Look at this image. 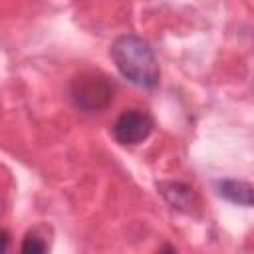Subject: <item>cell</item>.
<instances>
[{"label":"cell","instance_id":"cell-3","mask_svg":"<svg viewBox=\"0 0 254 254\" xmlns=\"http://www.w3.org/2000/svg\"><path fill=\"white\" fill-rule=\"evenodd\" d=\"M153 117L143 109H127L113 123V137L121 145H139L153 133Z\"/></svg>","mask_w":254,"mask_h":254},{"label":"cell","instance_id":"cell-6","mask_svg":"<svg viewBox=\"0 0 254 254\" xmlns=\"http://www.w3.org/2000/svg\"><path fill=\"white\" fill-rule=\"evenodd\" d=\"M46 248H48L46 242L36 234H26V238L22 242V252H26V254H42V252H46Z\"/></svg>","mask_w":254,"mask_h":254},{"label":"cell","instance_id":"cell-5","mask_svg":"<svg viewBox=\"0 0 254 254\" xmlns=\"http://www.w3.org/2000/svg\"><path fill=\"white\" fill-rule=\"evenodd\" d=\"M218 194L226 200L240 204V206H252V185L244 181H222L218 183Z\"/></svg>","mask_w":254,"mask_h":254},{"label":"cell","instance_id":"cell-2","mask_svg":"<svg viewBox=\"0 0 254 254\" xmlns=\"http://www.w3.org/2000/svg\"><path fill=\"white\" fill-rule=\"evenodd\" d=\"M115 87L101 71H79L69 81V99L83 113H101L113 103Z\"/></svg>","mask_w":254,"mask_h":254},{"label":"cell","instance_id":"cell-1","mask_svg":"<svg viewBox=\"0 0 254 254\" xmlns=\"http://www.w3.org/2000/svg\"><path fill=\"white\" fill-rule=\"evenodd\" d=\"M111 60L119 73L139 87H155L159 83V62L151 44L139 36H119L111 46Z\"/></svg>","mask_w":254,"mask_h":254},{"label":"cell","instance_id":"cell-7","mask_svg":"<svg viewBox=\"0 0 254 254\" xmlns=\"http://www.w3.org/2000/svg\"><path fill=\"white\" fill-rule=\"evenodd\" d=\"M8 246H10V234L4 228H0V252H6Z\"/></svg>","mask_w":254,"mask_h":254},{"label":"cell","instance_id":"cell-4","mask_svg":"<svg viewBox=\"0 0 254 254\" xmlns=\"http://www.w3.org/2000/svg\"><path fill=\"white\" fill-rule=\"evenodd\" d=\"M157 189L161 196L175 208L185 214H196L200 208V198L198 194L185 183L179 181H161L157 183Z\"/></svg>","mask_w":254,"mask_h":254}]
</instances>
